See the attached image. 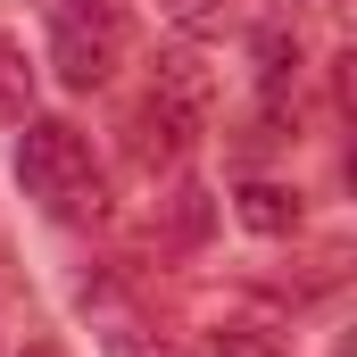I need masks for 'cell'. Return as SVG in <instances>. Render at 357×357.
<instances>
[{
	"label": "cell",
	"mask_w": 357,
	"mask_h": 357,
	"mask_svg": "<svg viewBox=\"0 0 357 357\" xmlns=\"http://www.w3.org/2000/svg\"><path fill=\"white\" fill-rule=\"evenodd\" d=\"M158 17L175 25L183 42H208V33H225V17H233V0H158Z\"/></svg>",
	"instance_id": "ba28073f"
},
{
	"label": "cell",
	"mask_w": 357,
	"mask_h": 357,
	"mask_svg": "<svg viewBox=\"0 0 357 357\" xmlns=\"http://www.w3.org/2000/svg\"><path fill=\"white\" fill-rule=\"evenodd\" d=\"M216 357H282L274 324H216Z\"/></svg>",
	"instance_id": "30bf717a"
},
{
	"label": "cell",
	"mask_w": 357,
	"mask_h": 357,
	"mask_svg": "<svg viewBox=\"0 0 357 357\" xmlns=\"http://www.w3.org/2000/svg\"><path fill=\"white\" fill-rule=\"evenodd\" d=\"M208 225H216V199H208L199 183H183L175 199H167V225H158V233H167L175 250H191V241H208Z\"/></svg>",
	"instance_id": "52a82bcc"
},
{
	"label": "cell",
	"mask_w": 357,
	"mask_h": 357,
	"mask_svg": "<svg viewBox=\"0 0 357 357\" xmlns=\"http://www.w3.org/2000/svg\"><path fill=\"white\" fill-rule=\"evenodd\" d=\"M125 42H133V25H125L116 0H67V8H50V67H59L67 91H100L125 67Z\"/></svg>",
	"instance_id": "7a4b0ae2"
},
{
	"label": "cell",
	"mask_w": 357,
	"mask_h": 357,
	"mask_svg": "<svg viewBox=\"0 0 357 357\" xmlns=\"http://www.w3.org/2000/svg\"><path fill=\"white\" fill-rule=\"evenodd\" d=\"M42 8H67V0H42Z\"/></svg>",
	"instance_id": "7c38bea8"
},
{
	"label": "cell",
	"mask_w": 357,
	"mask_h": 357,
	"mask_svg": "<svg viewBox=\"0 0 357 357\" xmlns=\"http://www.w3.org/2000/svg\"><path fill=\"white\" fill-rule=\"evenodd\" d=\"M25 116H33V59L25 42L0 33V125H25Z\"/></svg>",
	"instance_id": "8992f818"
},
{
	"label": "cell",
	"mask_w": 357,
	"mask_h": 357,
	"mask_svg": "<svg viewBox=\"0 0 357 357\" xmlns=\"http://www.w3.org/2000/svg\"><path fill=\"white\" fill-rule=\"evenodd\" d=\"M291 67H299L291 33H282V25H266V33H258V75H266V100H282V84H291Z\"/></svg>",
	"instance_id": "9c48e42d"
},
{
	"label": "cell",
	"mask_w": 357,
	"mask_h": 357,
	"mask_svg": "<svg viewBox=\"0 0 357 357\" xmlns=\"http://www.w3.org/2000/svg\"><path fill=\"white\" fill-rule=\"evenodd\" d=\"M17 183L59 225H100L108 216V183L91 167V142L67 116H25V133H17Z\"/></svg>",
	"instance_id": "6da1fadb"
},
{
	"label": "cell",
	"mask_w": 357,
	"mask_h": 357,
	"mask_svg": "<svg viewBox=\"0 0 357 357\" xmlns=\"http://www.w3.org/2000/svg\"><path fill=\"white\" fill-rule=\"evenodd\" d=\"M241 225H250L258 241L299 233V191H282V183H241Z\"/></svg>",
	"instance_id": "277c9868"
},
{
	"label": "cell",
	"mask_w": 357,
	"mask_h": 357,
	"mask_svg": "<svg viewBox=\"0 0 357 357\" xmlns=\"http://www.w3.org/2000/svg\"><path fill=\"white\" fill-rule=\"evenodd\" d=\"M100 316H108V324H100V349H108V357H175L167 333H150L142 316H125V307H116V291H100Z\"/></svg>",
	"instance_id": "5b68a950"
},
{
	"label": "cell",
	"mask_w": 357,
	"mask_h": 357,
	"mask_svg": "<svg viewBox=\"0 0 357 357\" xmlns=\"http://www.w3.org/2000/svg\"><path fill=\"white\" fill-rule=\"evenodd\" d=\"M307 8H341V0H307Z\"/></svg>",
	"instance_id": "8fae6325"
},
{
	"label": "cell",
	"mask_w": 357,
	"mask_h": 357,
	"mask_svg": "<svg viewBox=\"0 0 357 357\" xmlns=\"http://www.w3.org/2000/svg\"><path fill=\"white\" fill-rule=\"evenodd\" d=\"M167 125H183L191 142L208 133V116H216V75H208V59L199 50H158V67H150V91H142Z\"/></svg>",
	"instance_id": "3957f363"
}]
</instances>
